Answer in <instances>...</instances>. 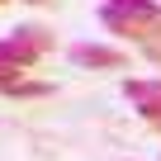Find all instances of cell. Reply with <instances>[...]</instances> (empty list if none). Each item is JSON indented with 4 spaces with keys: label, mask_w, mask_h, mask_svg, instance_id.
I'll return each instance as SVG.
<instances>
[{
    "label": "cell",
    "mask_w": 161,
    "mask_h": 161,
    "mask_svg": "<svg viewBox=\"0 0 161 161\" xmlns=\"http://www.w3.org/2000/svg\"><path fill=\"white\" fill-rule=\"evenodd\" d=\"M100 24L123 38V43H147L161 33V0H104L100 5Z\"/></svg>",
    "instance_id": "cell-1"
},
{
    "label": "cell",
    "mask_w": 161,
    "mask_h": 161,
    "mask_svg": "<svg viewBox=\"0 0 161 161\" xmlns=\"http://www.w3.org/2000/svg\"><path fill=\"white\" fill-rule=\"evenodd\" d=\"M123 100L137 109V119L147 128L161 133V76H137V80H123Z\"/></svg>",
    "instance_id": "cell-2"
},
{
    "label": "cell",
    "mask_w": 161,
    "mask_h": 161,
    "mask_svg": "<svg viewBox=\"0 0 161 161\" xmlns=\"http://www.w3.org/2000/svg\"><path fill=\"white\" fill-rule=\"evenodd\" d=\"M71 62L80 71H123L128 66V52L114 47V43H76L71 47Z\"/></svg>",
    "instance_id": "cell-3"
},
{
    "label": "cell",
    "mask_w": 161,
    "mask_h": 161,
    "mask_svg": "<svg viewBox=\"0 0 161 161\" xmlns=\"http://www.w3.org/2000/svg\"><path fill=\"white\" fill-rule=\"evenodd\" d=\"M0 95H10V100H47L52 95V86H47V80H14V86H5V90H0Z\"/></svg>",
    "instance_id": "cell-4"
},
{
    "label": "cell",
    "mask_w": 161,
    "mask_h": 161,
    "mask_svg": "<svg viewBox=\"0 0 161 161\" xmlns=\"http://www.w3.org/2000/svg\"><path fill=\"white\" fill-rule=\"evenodd\" d=\"M24 71H29L24 62H14L5 47H0V90H5V86H14V80H24Z\"/></svg>",
    "instance_id": "cell-5"
},
{
    "label": "cell",
    "mask_w": 161,
    "mask_h": 161,
    "mask_svg": "<svg viewBox=\"0 0 161 161\" xmlns=\"http://www.w3.org/2000/svg\"><path fill=\"white\" fill-rule=\"evenodd\" d=\"M142 57H147V62H152V66H161V33H156V38H147V43H142Z\"/></svg>",
    "instance_id": "cell-6"
},
{
    "label": "cell",
    "mask_w": 161,
    "mask_h": 161,
    "mask_svg": "<svg viewBox=\"0 0 161 161\" xmlns=\"http://www.w3.org/2000/svg\"><path fill=\"white\" fill-rule=\"evenodd\" d=\"M24 5H47V0H24Z\"/></svg>",
    "instance_id": "cell-7"
},
{
    "label": "cell",
    "mask_w": 161,
    "mask_h": 161,
    "mask_svg": "<svg viewBox=\"0 0 161 161\" xmlns=\"http://www.w3.org/2000/svg\"><path fill=\"white\" fill-rule=\"evenodd\" d=\"M0 5H5V0H0Z\"/></svg>",
    "instance_id": "cell-8"
}]
</instances>
